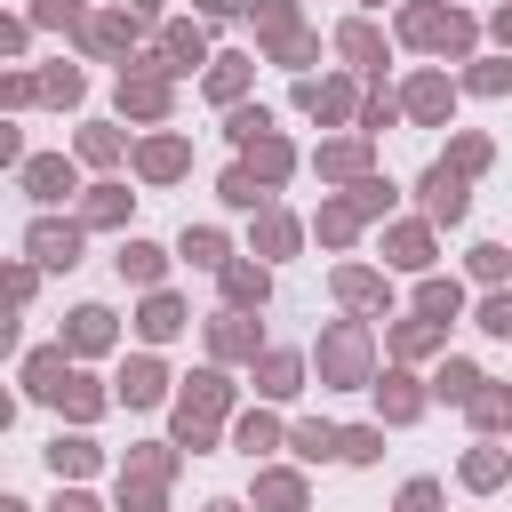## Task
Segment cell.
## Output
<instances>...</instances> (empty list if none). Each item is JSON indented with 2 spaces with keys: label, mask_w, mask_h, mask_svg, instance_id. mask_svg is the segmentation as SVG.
Returning <instances> with one entry per match:
<instances>
[{
  "label": "cell",
  "mask_w": 512,
  "mask_h": 512,
  "mask_svg": "<svg viewBox=\"0 0 512 512\" xmlns=\"http://www.w3.org/2000/svg\"><path fill=\"white\" fill-rule=\"evenodd\" d=\"M216 408H224V376H192V392H184V416H176V432L200 448L208 440V424H216Z\"/></svg>",
  "instance_id": "1"
},
{
  "label": "cell",
  "mask_w": 512,
  "mask_h": 512,
  "mask_svg": "<svg viewBox=\"0 0 512 512\" xmlns=\"http://www.w3.org/2000/svg\"><path fill=\"white\" fill-rule=\"evenodd\" d=\"M320 368H328L336 384H352V376L368 368V344H360V328H336V336L320 344Z\"/></svg>",
  "instance_id": "2"
},
{
  "label": "cell",
  "mask_w": 512,
  "mask_h": 512,
  "mask_svg": "<svg viewBox=\"0 0 512 512\" xmlns=\"http://www.w3.org/2000/svg\"><path fill=\"white\" fill-rule=\"evenodd\" d=\"M424 208L456 224V216H464V176H448V168H432V176H424Z\"/></svg>",
  "instance_id": "3"
},
{
  "label": "cell",
  "mask_w": 512,
  "mask_h": 512,
  "mask_svg": "<svg viewBox=\"0 0 512 512\" xmlns=\"http://www.w3.org/2000/svg\"><path fill=\"white\" fill-rule=\"evenodd\" d=\"M72 248H80L72 224H40V232H32V256H40V264H72Z\"/></svg>",
  "instance_id": "4"
},
{
  "label": "cell",
  "mask_w": 512,
  "mask_h": 512,
  "mask_svg": "<svg viewBox=\"0 0 512 512\" xmlns=\"http://www.w3.org/2000/svg\"><path fill=\"white\" fill-rule=\"evenodd\" d=\"M24 184H32L40 200H64V192H72V168H64V160H32V168H24Z\"/></svg>",
  "instance_id": "5"
},
{
  "label": "cell",
  "mask_w": 512,
  "mask_h": 512,
  "mask_svg": "<svg viewBox=\"0 0 512 512\" xmlns=\"http://www.w3.org/2000/svg\"><path fill=\"white\" fill-rule=\"evenodd\" d=\"M72 344H80V352H96V344H112V312H96V304H80V312H72Z\"/></svg>",
  "instance_id": "6"
},
{
  "label": "cell",
  "mask_w": 512,
  "mask_h": 512,
  "mask_svg": "<svg viewBox=\"0 0 512 512\" xmlns=\"http://www.w3.org/2000/svg\"><path fill=\"white\" fill-rule=\"evenodd\" d=\"M224 296L232 304H264V272L256 264H224Z\"/></svg>",
  "instance_id": "7"
},
{
  "label": "cell",
  "mask_w": 512,
  "mask_h": 512,
  "mask_svg": "<svg viewBox=\"0 0 512 512\" xmlns=\"http://www.w3.org/2000/svg\"><path fill=\"white\" fill-rule=\"evenodd\" d=\"M120 400H160V368L152 360H128L120 368Z\"/></svg>",
  "instance_id": "8"
},
{
  "label": "cell",
  "mask_w": 512,
  "mask_h": 512,
  "mask_svg": "<svg viewBox=\"0 0 512 512\" xmlns=\"http://www.w3.org/2000/svg\"><path fill=\"white\" fill-rule=\"evenodd\" d=\"M120 104H128V112H160L168 88H160V80H120Z\"/></svg>",
  "instance_id": "9"
},
{
  "label": "cell",
  "mask_w": 512,
  "mask_h": 512,
  "mask_svg": "<svg viewBox=\"0 0 512 512\" xmlns=\"http://www.w3.org/2000/svg\"><path fill=\"white\" fill-rule=\"evenodd\" d=\"M120 272H128V280H160V248L128 240V248H120Z\"/></svg>",
  "instance_id": "10"
},
{
  "label": "cell",
  "mask_w": 512,
  "mask_h": 512,
  "mask_svg": "<svg viewBox=\"0 0 512 512\" xmlns=\"http://www.w3.org/2000/svg\"><path fill=\"white\" fill-rule=\"evenodd\" d=\"M472 392H480V368L448 360V368H440V400H472Z\"/></svg>",
  "instance_id": "11"
},
{
  "label": "cell",
  "mask_w": 512,
  "mask_h": 512,
  "mask_svg": "<svg viewBox=\"0 0 512 512\" xmlns=\"http://www.w3.org/2000/svg\"><path fill=\"white\" fill-rule=\"evenodd\" d=\"M256 496H264V504H272V512H304V488H296V480H288V472H272V480H264V488H256Z\"/></svg>",
  "instance_id": "12"
},
{
  "label": "cell",
  "mask_w": 512,
  "mask_h": 512,
  "mask_svg": "<svg viewBox=\"0 0 512 512\" xmlns=\"http://www.w3.org/2000/svg\"><path fill=\"white\" fill-rule=\"evenodd\" d=\"M176 168H184V144H168V136L144 144V176H176Z\"/></svg>",
  "instance_id": "13"
},
{
  "label": "cell",
  "mask_w": 512,
  "mask_h": 512,
  "mask_svg": "<svg viewBox=\"0 0 512 512\" xmlns=\"http://www.w3.org/2000/svg\"><path fill=\"white\" fill-rule=\"evenodd\" d=\"M176 328H184V312H176L168 296H152V304H144V336H176Z\"/></svg>",
  "instance_id": "14"
},
{
  "label": "cell",
  "mask_w": 512,
  "mask_h": 512,
  "mask_svg": "<svg viewBox=\"0 0 512 512\" xmlns=\"http://www.w3.org/2000/svg\"><path fill=\"white\" fill-rule=\"evenodd\" d=\"M328 448H344V432H328V424H296V456H328Z\"/></svg>",
  "instance_id": "15"
},
{
  "label": "cell",
  "mask_w": 512,
  "mask_h": 512,
  "mask_svg": "<svg viewBox=\"0 0 512 512\" xmlns=\"http://www.w3.org/2000/svg\"><path fill=\"white\" fill-rule=\"evenodd\" d=\"M48 464H56V472H88V464H96V448H88V440H56V448H48Z\"/></svg>",
  "instance_id": "16"
},
{
  "label": "cell",
  "mask_w": 512,
  "mask_h": 512,
  "mask_svg": "<svg viewBox=\"0 0 512 512\" xmlns=\"http://www.w3.org/2000/svg\"><path fill=\"white\" fill-rule=\"evenodd\" d=\"M472 416L480 424H512V392H472Z\"/></svg>",
  "instance_id": "17"
},
{
  "label": "cell",
  "mask_w": 512,
  "mask_h": 512,
  "mask_svg": "<svg viewBox=\"0 0 512 512\" xmlns=\"http://www.w3.org/2000/svg\"><path fill=\"white\" fill-rule=\"evenodd\" d=\"M184 256H192V264H224V240H216V232H184Z\"/></svg>",
  "instance_id": "18"
},
{
  "label": "cell",
  "mask_w": 512,
  "mask_h": 512,
  "mask_svg": "<svg viewBox=\"0 0 512 512\" xmlns=\"http://www.w3.org/2000/svg\"><path fill=\"white\" fill-rule=\"evenodd\" d=\"M416 304H424L432 320H440V312H456V280H424V296H416Z\"/></svg>",
  "instance_id": "19"
},
{
  "label": "cell",
  "mask_w": 512,
  "mask_h": 512,
  "mask_svg": "<svg viewBox=\"0 0 512 512\" xmlns=\"http://www.w3.org/2000/svg\"><path fill=\"white\" fill-rule=\"evenodd\" d=\"M264 392H296V360H288V352L264 360Z\"/></svg>",
  "instance_id": "20"
},
{
  "label": "cell",
  "mask_w": 512,
  "mask_h": 512,
  "mask_svg": "<svg viewBox=\"0 0 512 512\" xmlns=\"http://www.w3.org/2000/svg\"><path fill=\"white\" fill-rule=\"evenodd\" d=\"M400 512H440V488H432V480H408V488H400Z\"/></svg>",
  "instance_id": "21"
},
{
  "label": "cell",
  "mask_w": 512,
  "mask_h": 512,
  "mask_svg": "<svg viewBox=\"0 0 512 512\" xmlns=\"http://www.w3.org/2000/svg\"><path fill=\"white\" fill-rule=\"evenodd\" d=\"M344 56H360V64H376V32H368V24H344Z\"/></svg>",
  "instance_id": "22"
},
{
  "label": "cell",
  "mask_w": 512,
  "mask_h": 512,
  "mask_svg": "<svg viewBox=\"0 0 512 512\" xmlns=\"http://www.w3.org/2000/svg\"><path fill=\"white\" fill-rule=\"evenodd\" d=\"M168 56H176V64H200V32L176 24V32H168Z\"/></svg>",
  "instance_id": "23"
},
{
  "label": "cell",
  "mask_w": 512,
  "mask_h": 512,
  "mask_svg": "<svg viewBox=\"0 0 512 512\" xmlns=\"http://www.w3.org/2000/svg\"><path fill=\"white\" fill-rule=\"evenodd\" d=\"M408 104H416V112H424V120H432V112H440V104H448V88H440V80H416V88H408Z\"/></svg>",
  "instance_id": "24"
},
{
  "label": "cell",
  "mask_w": 512,
  "mask_h": 512,
  "mask_svg": "<svg viewBox=\"0 0 512 512\" xmlns=\"http://www.w3.org/2000/svg\"><path fill=\"white\" fill-rule=\"evenodd\" d=\"M224 200H232V208H256V176L232 168V176H224Z\"/></svg>",
  "instance_id": "25"
},
{
  "label": "cell",
  "mask_w": 512,
  "mask_h": 512,
  "mask_svg": "<svg viewBox=\"0 0 512 512\" xmlns=\"http://www.w3.org/2000/svg\"><path fill=\"white\" fill-rule=\"evenodd\" d=\"M480 328H496V336H512V296H488V304H480Z\"/></svg>",
  "instance_id": "26"
},
{
  "label": "cell",
  "mask_w": 512,
  "mask_h": 512,
  "mask_svg": "<svg viewBox=\"0 0 512 512\" xmlns=\"http://www.w3.org/2000/svg\"><path fill=\"white\" fill-rule=\"evenodd\" d=\"M336 288H344V304H376V280H368V272H344Z\"/></svg>",
  "instance_id": "27"
},
{
  "label": "cell",
  "mask_w": 512,
  "mask_h": 512,
  "mask_svg": "<svg viewBox=\"0 0 512 512\" xmlns=\"http://www.w3.org/2000/svg\"><path fill=\"white\" fill-rule=\"evenodd\" d=\"M384 384H392V392H384V408H392V416H416V392H408V376H384Z\"/></svg>",
  "instance_id": "28"
},
{
  "label": "cell",
  "mask_w": 512,
  "mask_h": 512,
  "mask_svg": "<svg viewBox=\"0 0 512 512\" xmlns=\"http://www.w3.org/2000/svg\"><path fill=\"white\" fill-rule=\"evenodd\" d=\"M376 448H384V440H376V432H344V448H336V456H352V464H368V456H376Z\"/></svg>",
  "instance_id": "29"
},
{
  "label": "cell",
  "mask_w": 512,
  "mask_h": 512,
  "mask_svg": "<svg viewBox=\"0 0 512 512\" xmlns=\"http://www.w3.org/2000/svg\"><path fill=\"white\" fill-rule=\"evenodd\" d=\"M208 88H216V96H232V88H240V56H224V64L208 72Z\"/></svg>",
  "instance_id": "30"
},
{
  "label": "cell",
  "mask_w": 512,
  "mask_h": 512,
  "mask_svg": "<svg viewBox=\"0 0 512 512\" xmlns=\"http://www.w3.org/2000/svg\"><path fill=\"white\" fill-rule=\"evenodd\" d=\"M392 256L400 264H424V232H392Z\"/></svg>",
  "instance_id": "31"
},
{
  "label": "cell",
  "mask_w": 512,
  "mask_h": 512,
  "mask_svg": "<svg viewBox=\"0 0 512 512\" xmlns=\"http://www.w3.org/2000/svg\"><path fill=\"white\" fill-rule=\"evenodd\" d=\"M248 344H256V336H248L240 320H224V328H216V352H248Z\"/></svg>",
  "instance_id": "32"
},
{
  "label": "cell",
  "mask_w": 512,
  "mask_h": 512,
  "mask_svg": "<svg viewBox=\"0 0 512 512\" xmlns=\"http://www.w3.org/2000/svg\"><path fill=\"white\" fill-rule=\"evenodd\" d=\"M240 448H248V456H256V448H272V424H264V416H248V424H240Z\"/></svg>",
  "instance_id": "33"
},
{
  "label": "cell",
  "mask_w": 512,
  "mask_h": 512,
  "mask_svg": "<svg viewBox=\"0 0 512 512\" xmlns=\"http://www.w3.org/2000/svg\"><path fill=\"white\" fill-rule=\"evenodd\" d=\"M496 472H504L496 456H472V464H464V480H472V488H496Z\"/></svg>",
  "instance_id": "34"
},
{
  "label": "cell",
  "mask_w": 512,
  "mask_h": 512,
  "mask_svg": "<svg viewBox=\"0 0 512 512\" xmlns=\"http://www.w3.org/2000/svg\"><path fill=\"white\" fill-rule=\"evenodd\" d=\"M40 16H48V24H56V16H72V0H40Z\"/></svg>",
  "instance_id": "35"
},
{
  "label": "cell",
  "mask_w": 512,
  "mask_h": 512,
  "mask_svg": "<svg viewBox=\"0 0 512 512\" xmlns=\"http://www.w3.org/2000/svg\"><path fill=\"white\" fill-rule=\"evenodd\" d=\"M56 512H96V504H88V496H64V504H56Z\"/></svg>",
  "instance_id": "36"
},
{
  "label": "cell",
  "mask_w": 512,
  "mask_h": 512,
  "mask_svg": "<svg viewBox=\"0 0 512 512\" xmlns=\"http://www.w3.org/2000/svg\"><path fill=\"white\" fill-rule=\"evenodd\" d=\"M232 8H240V0H208V16H232Z\"/></svg>",
  "instance_id": "37"
},
{
  "label": "cell",
  "mask_w": 512,
  "mask_h": 512,
  "mask_svg": "<svg viewBox=\"0 0 512 512\" xmlns=\"http://www.w3.org/2000/svg\"><path fill=\"white\" fill-rule=\"evenodd\" d=\"M496 32H504V40H512V8H504V16H496Z\"/></svg>",
  "instance_id": "38"
},
{
  "label": "cell",
  "mask_w": 512,
  "mask_h": 512,
  "mask_svg": "<svg viewBox=\"0 0 512 512\" xmlns=\"http://www.w3.org/2000/svg\"><path fill=\"white\" fill-rule=\"evenodd\" d=\"M208 512H232V504H208Z\"/></svg>",
  "instance_id": "39"
}]
</instances>
